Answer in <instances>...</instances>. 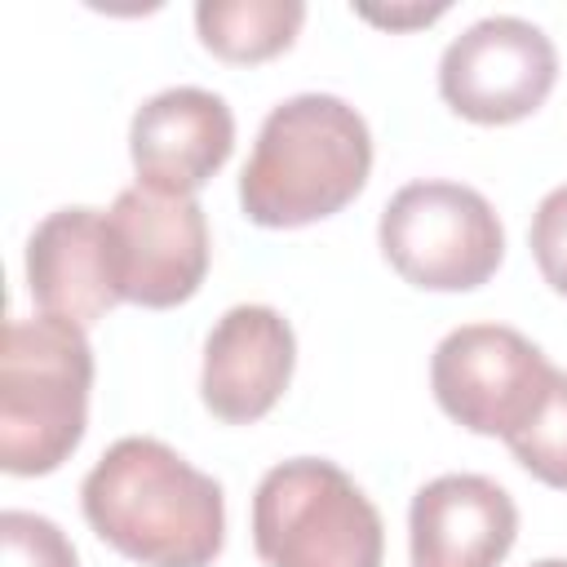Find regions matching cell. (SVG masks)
<instances>
[{
	"label": "cell",
	"instance_id": "cell-4",
	"mask_svg": "<svg viewBox=\"0 0 567 567\" xmlns=\"http://www.w3.org/2000/svg\"><path fill=\"white\" fill-rule=\"evenodd\" d=\"M252 545L266 567H381L385 527L341 465L292 456L252 492Z\"/></svg>",
	"mask_w": 567,
	"mask_h": 567
},
{
	"label": "cell",
	"instance_id": "cell-8",
	"mask_svg": "<svg viewBox=\"0 0 567 567\" xmlns=\"http://www.w3.org/2000/svg\"><path fill=\"white\" fill-rule=\"evenodd\" d=\"M120 292L146 310L190 301L208 275V221L195 195L124 186L106 208Z\"/></svg>",
	"mask_w": 567,
	"mask_h": 567
},
{
	"label": "cell",
	"instance_id": "cell-1",
	"mask_svg": "<svg viewBox=\"0 0 567 567\" xmlns=\"http://www.w3.org/2000/svg\"><path fill=\"white\" fill-rule=\"evenodd\" d=\"M97 540L142 567H213L226 540L221 483L168 443L128 434L80 483Z\"/></svg>",
	"mask_w": 567,
	"mask_h": 567
},
{
	"label": "cell",
	"instance_id": "cell-16",
	"mask_svg": "<svg viewBox=\"0 0 567 567\" xmlns=\"http://www.w3.org/2000/svg\"><path fill=\"white\" fill-rule=\"evenodd\" d=\"M527 244H532V257H536L540 279H545L558 297H567V186H554V190L536 204Z\"/></svg>",
	"mask_w": 567,
	"mask_h": 567
},
{
	"label": "cell",
	"instance_id": "cell-9",
	"mask_svg": "<svg viewBox=\"0 0 567 567\" xmlns=\"http://www.w3.org/2000/svg\"><path fill=\"white\" fill-rule=\"evenodd\" d=\"M292 363L297 337L275 306H230L204 341L199 399L217 421L252 425L284 399Z\"/></svg>",
	"mask_w": 567,
	"mask_h": 567
},
{
	"label": "cell",
	"instance_id": "cell-15",
	"mask_svg": "<svg viewBox=\"0 0 567 567\" xmlns=\"http://www.w3.org/2000/svg\"><path fill=\"white\" fill-rule=\"evenodd\" d=\"M0 567H80L66 532L31 509L0 514Z\"/></svg>",
	"mask_w": 567,
	"mask_h": 567
},
{
	"label": "cell",
	"instance_id": "cell-17",
	"mask_svg": "<svg viewBox=\"0 0 567 567\" xmlns=\"http://www.w3.org/2000/svg\"><path fill=\"white\" fill-rule=\"evenodd\" d=\"M359 13L368 18V22H385V27H408V22H434V18H443V4H434V9H368V4H359Z\"/></svg>",
	"mask_w": 567,
	"mask_h": 567
},
{
	"label": "cell",
	"instance_id": "cell-2",
	"mask_svg": "<svg viewBox=\"0 0 567 567\" xmlns=\"http://www.w3.org/2000/svg\"><path fill=\"white\" fill-rule=\"evenodd\" d=\"M372 173L368 120L332 93L279 102L239 173V208L252 226L292 230L341 213Z\"/></svg>",
	"mask_w": 567,
	"mask_h": 567
},
{
	"label": "cell",
	"instance_id": "cell-5",
	"mask_svg": "<svg viewBox=\"0 0 567 567\" xmlns=\"http://www.w3.org/2000/svg\"><path fill=\"white\" fill-rule=\"evenodd\" d=\"M385 261L425 292L483 288L505 257V226L487 195L461 182H408L377 221Z\"/></svg>",
	"mask_w": 567,
	"mask_h": 567
},
{
	"label": "cell",
	"instance_id": "cell-18",
	"mask_svg": "<svg viewBox=\"0 0 567 567\" xmlns=\"http://www.w3.org/2000/svg\"><path fill=\"white\" fill-rule=\"evenodd\" d=\"M532 567H567V558H540V563H532Z\"/></svg>",
	"mask_w": 567,
	"mask_h": 567
},
{
	"label": "cell",
	"instance_id": "cell-7",
	"mask_svg": "<svg viewBox=\"0 0 567 567\" xmlns=\"http://www.w3.org/2000/svg\"><path fill=\"white\" fill-rule=\"evenodd\" d=\"M558 80L554 40L514 13L465 27L439 58V93L470 124H514L545 106Z\"/></svg>",
	"mask_w": 567,
	"mask_h": 567
},
{
	"label": "cell",
	"instance_id": "cell-6",
	"mask_svg": "<svg viewBox=\"0 0 567 567\" xmlns=\"http://www.w3.org/2000/svg\"><path fill=\"white\" fill-rule=\"evenodd\" d=\"M554 381L549 359L523 332L505 323H461L430 359V385L439 408L492 439H509L545 399Z\"/></svg>",
	"mask_w": 567,
	"mask_h": 567
},
{
	"label": "cell",
	"instance_id": "cell-11",
	"mask_svg": "<svg viewBox=\"0 0 567 567\" xmlns=\"http://www.w3.org/2000/svg\"><path fill=\"white\" fill-rule=\"evenodd\" d=\"M27 288L40 315L66 319L75 328H89L106 310H115L124 292L106 213L84 204L49 213L27 239Z\"/></svg>",
	"mask_w": 567,
	"mask_h": 567
},
{
	"label": "cell",
	"instance_id": "cell-3",
	"mask_svg": "<svg viewBox=\"0 0 567 567\" xmlns=\"http://www.w3.org/2000/svg\"><path fill=\"white\" fill-rule=\"evenodd\" d=\"M93 350L84 328L40 315L9 319L0 350V465L4 474H53L84 439Z\"/></svg>",
	"mask_w": 567,
	"mask_h": 567
},
{
	"label": "cell",
	"instance_id": "cell-13",
	"mask_svg": "<svg viewBox=\"0 0 567 567\" xmlns=\"http://www.w3.org/2000/svg\"><path fill=\"white\" fill-rule=\"evenodd\" d=\"M306 22L301 0H199L195 27L221 62H266L284 53Z\"/></svg>",
	"mask_w": 567,
	"mask_h": 567
},
{
	"label": "cell",
	"instance_id": "cell-14",
	"mask_svg": "<svg viewBox=\"0 0 567 567\" xmlns=\"http://www.w3.org/2000/svg\"><path fill=\"white\" fill-rule=\"evenodd\" d=\"M505 443L532 478H540L545 487L567 492V372L554 368V381H549L545 399L536 403V412Z\"/></svg>",
	"mask_w": 567,
	"mask_h": 567
},
{
	"label": "cell",
	"instance_id": "cell-10",
	"mask_svg": "<svg viewBox=\"0 0 567 567\" xmlns=\"http://www.w3.org/2000/svg\"><path fill=\"white\" fill-rule=\"evenodd\" d=\"M235 151V115L226 97L177 84L146 97L128 124V159L142 186L195 195Z\"/></svg>",
	"mask_w": 567,
	"mask_h": 567
},
{
	"label": "cell",
	"instance_id": "cell-12",
	"mask_svg": "<svg viewBox=\"0 0 567 567\" xmlns=\"http://www.w3.org/2000/svg\"><path fill=\"white\" fill-rule=\"evenodd\" d=\"M518 536L514 496L483 474H439L408 509L416 567H501Z\"/></svg>",
	"mask_w": 567,
	"mask_h": 567
}]
</instances>
